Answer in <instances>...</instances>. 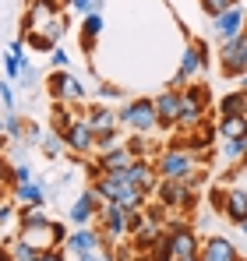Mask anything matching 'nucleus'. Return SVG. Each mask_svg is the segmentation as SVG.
Returning <instances> with one entry per match:
<instances>
[{"label": "nucleus", "mask_w": 247, "mask_h": 261, "mask_svg": "<svg viewBox=\"0 0 247 261\" xmlns=\"http://www.w3.org/2000/svg\"><path fill=\"white\" fill-rule=\"evenodd\" d=\"M117 124H120V130H127V134H152V130L159 127V120H156V102H152L149 95L131 99L124 110H117Z\"/></svg>", "instance_id": "f257e3e1"}, {"label": "nucleus", "mask_w": 247, "mask_h": 261, "mask_svg": "<svg viewBox=\"0 0 247 261\" xmlns=\"http://www.w3.org/2000/svg\"><path fill=\"white\" fill-rule=\"evenodd\" d=\"M152 198L163 205L166 212H187V216H191V212L198 208V191L187 187L184 180H163V176H159Z\"/></svg>", "instance_id": "f03ea898"}, {"label": "nucleus", "mask_w": 247, "mask_h": 261, "mask_svg": "<svg viewBox=\"0 0 247 261\" xmlns=\"http://www.w3.org/2000/svg\"><path fill=\"white\" fill-rule=\"evenodd\" d=\"M205 67H208V43H202V39H198V43H187V49L180 53V67H177V74L169 78L166 88H177V92L187 88Z\"/></svg>", "instance_id": "7ed1b4c3"}, {"label": "nucleus", "mask_w": 247, "mask_h": 261, "mask_svg": "<svg viewBox=\"0 0 247 261\" xmlns=\"http://www.w3.org/2000/svg\"><path fill=\"white\" fill-rule=\"evenodd\" d=\"M152 166H156V173L163 180H184L191 170H198V163H194V155L187 148H163V152H156Z\"/></svg>", "instance_id": "20e7f679"}, {"label": "nucleus", "mask_w": 247, "mask_h": 261, "mask_svg": "<svg viewBox=\"0 0 247 261\" xmlns=\"http://www.w3.org/2000/svg\"><path fill=\"white\" fill-rule=\"evenodd\" d=\"M219 71H223V78H240L247 71V32L219 43Z\"/></svg>", "instance_id": "39448f33"}, {"label": "nucleus", "mask_w": 247, "mask_h": 261, "mask_svg": "<svg viewBox=\"0 0 247 261\" xmlns=\"http://www.w3.org/2000/svg\"><path fill=\"white\" fill-rule=\"evenodd\" d=\"M46 92H50L53 102H85L82 78L71 74V71H53V74L46 78Z\"/></svg>", "instance_id": "423d86ee"}, {"label": "nucleus", "mask_w": 247, "mask_h": 261, "mask_svg": "<svg viewBox=\"0 0 247 261\" xmlns=\"http://www.w3.org/2000/svg\"><path fill=\"white\" fill-rule=\"evenodd\" d=\"M60 141H64V152H67V155H92V152H95V134L85 124V117L75 120L71 127L64 130Z\"/></svg>", "instance_id": "0eeeda50"}, {"label": "nucleus", "mask_w": 247, "mask_h": 261, "mask_svg": "<svg viewBox=\"0 0 247 261\" xmlns=\"http://www.w3.org/2000/svg\"><path fill=\"white\" fill-rule=\"evenodd\" d=\"M95 222H99V233L106 237V244H117L127 237V208H120V205H103Z\"/></svg>", "instance_id": "6e6552de"}, {"label": "nucleus", "mask_w": 247, "mask_h": 261, "mask_svg": "<svg viewBox=\"0 0 247 261\" xmlns=\"http://www.w3.org/2000/svg\"><path fill=\"white\" fill-rule=\"evenodd\" d=\"M99 212H103V198H99L92 187L82 191V194L71 201V208H67V216H71V222H75V229H78V226H92Z\"/></svg>", "instance_id": "1a4fd4ad"}, {"label": "nucleus", "mask_w": 247, "mask_h": 261, "mask_svg": "<svg viewBox=\"0 0 247 261\" xmlns=\"http://www.w3.org/2000/svg\"><path fill=\"white\" fill-rule=\"evenodd\" d=\"M205 102L198 95H191L187 88H180V102H177V130H191L205 120Z\"/></svg>", "instance_id": "9d476101"}, {"label": "nucleus", "mask_w": 247, "mask_h": 261, "mask_svg": "<svg viewBox=\"0 0 247 261\" xmlns=\"http://www.w3.org/2000/svg\"><path fill=\"white\" fill-rule=\"evenodd\" d=\"M60 14V0H29V11L21 18V36L25 32H39L50 18Z\"/></svg>", "instance_id": "9b49d317"}, {"label": "nucleus", "mask_w": 247, "mask_h": 261, "mask_svg": "<svg viewBox=\"0 0 247 261\" xmlns=\"http://www.w3.org/2000/svg\"><path fill=\"white\" fill-rule=\"evenodd\" d=\"M212 21H215V36H219V43H226V39H237V36L244 32V25H247V11L240 7V4H233L230 11L215 14Z\"/></svg>", "instance_id": "f8f14e48"}, {"label": "nucleus", "mask_w": 247, "mask_h": 261, "mask_svg": "<svg viewBox=\"0 0 247 261\" xmlns=\"http://www.w3.org/2000/svg\"><path fill=\"white\" fill-rule=\"evenodd\" d=\"M95 247H110L106 237H103L95 226H78V229L67 233V240H64V251H71V254H85V251H95Z\"/></svg>", "instance_id": "ddd939ff"}, {"label": "nucleus", "mask_w": 247, "mask_h": 261, "mask_svg": "<svg viewBox=\"0 0 247 261\" xmlns=\"http://www.w3.org/2000/svg\"><path fill=\"white\" fill-rule=\"evenodd\" d=\"M198 258L202 261H240V251L226 237H205L202 247H198Z\"/></svg>", "instance_id": "4468645a"}, {"label": "nucleus", "mask_w": 247, "mask_h": 261, "mask_svg": "<svg viewBox=\"0 0 247 261\" xmlns=\"http://www.w3.org/2000/svg\"><path fill=\"white\" fill-rule=\"evenodd\" d=\"M152 102H156V120H159V127L173 130L177 127V102H180V92H177V88H166Z\"/></svg>", "instance_id": "2eb2a0df"}, {"label": "nucleus", "mask_w": 247, "mask_h": 261, "mask_svg": "<svg viewBox=\"0 0 247 261\" xmlns=\"http://www.w3.org/2000/svg\"><path fill=\"white\" fill-rule=\"evenodd\" d=\"M85 124L92 127V134H99V130H113V127H120V124H117V110H113V106H106V102L85 106Z\"/></svg>", "instance_id": "dca6fc26"}, {"label": "nucleus", "mask_w": 247, "mask_h": 261, "mask_svg": "<svg viewBox=\"0 0 247 261\" xmlns=\"http://www.w3.org/2000/svg\"><path fill=\"white\" fill-rule=\"evenodd\" d=\"M29 247H36V251H50V247H60L57 244V237H53V219H46L39 226H29V229H21L18 233Z\"/></svg>", "instance_id": "f3484780"}, {"label": "nucleus", "mask_w": 247, "mask_h": 261, "mask_svg": "<svg viewBox=\"0 0 247 261\" xmlns=\"http://www.w3.org/2000/svg\"><path fill=\"white\" fill-rule=\"evenodd\" d=\"M169 247H173V261L191 258V254H198V247H202V237H198L191 226H184V229L169 233Z\"/></svg>", "instance_id": "a211bd4d"}, {"label": "nucleus", "mask_w": 247, "mask_h": 261, "mask_svg": "<svg viewBox=\"0 0 247 261\" xmlns=\"http://www.w3.org/2000/svg\"><path fill=\"white\" fill-rule=\"evenodd\" d=\"M103 29H106V18H103V11H92V14H85V21H82V49H85V53H95V43L103 39Z\"/></svg>", "instance_id": "6ab92c4d"}, {"label": "nucleus", "mask_w": 247, "mask_h": 261, "mask_svg": "<svg viewBox=\"0 0 247 261\" xmlns=\"http://www.w3.org/2000/svg\"><path fill=\"white\" fill-rule=\"evenodd\" d=\"M163 233H166L163 222H149V219H145V222H141V226H138L127 240H131V247H134V251H141V254H145V251H149V247H152Z\"/></svg>", "instance_id": "aec40b11"}, {"label": "nucleus", "mask_w": 247, "mask_h": 261, "mask_svg": "<svg viewBox=\"0 0 247 261\" xmlns=\"http://www.w3.org/2000/svg\"><path fill=\"white\" fill-rule=\"evenodd\" d=\"M223 216L230 219L233 226L247 219V187H233L226 191V205H223Z\"/></svg>", "instance_id": "412c9836"}, {"label": "nucleus", "mask_w": 247, "mask_h": 261, "mask_svg": "<svg viewBox=\"0 0 247 261\" xmlns=\"http://www.w3.org/2000/svg\"><path fill=\"white\" fill-rule=\"evenodd\" d=\"M247 117V88H233L219 99V117Z\"/></svg>", "instance_id": "4be33fe9"}, {"label": "nucleus", "mask_w": 247, "mask_h": 261, "mask_svg": "<svg viewBox=\"0 0 247 261\" xmlns=\"http://www.w3.org/2000/svg\"><path fill=\"white\" fill-rule=\"evenodd\" d=\"M127 163H131V152H127L124 145H117V148H110V152H99V155H95L99 173H113V170H120V166H127Z\"/></svg>", "instance_id": "5701e85b"}, {"label": "nucleus", "mask_w": 247, "mask_h": 261, "mask_svg": "<svg viewBox=\"0 0 247 261\" xmlns=\"http://www.w3.org/2000/svg\"><path fill=\"white\" fill-rule=\"evenodd\" d=\"M124 148L131 152V159H156V152H159L149 134H127L124 138Z\"/></svg>", "instance_id": "b1692460"}, {"label": "nucleus", "mask_w": 247, "mask_h": 261, "mask_svg": "<svg viewBox=\"0 0 247 261\" xmlns=\"http://www.w3.org/2000/svg\"><path fill=\"white\" fill-rule=\"evenodd\" d=\"M215 134L223 138V141H230V138H247V117H219V124H215Z\"/></svg>", "instance_id": "393cba45"}, {"label": "nucleus", "mask_w": 247, "mask_h": 261, "mask_svg": "<svg viewBox=\"0 0 247 261\" xmlns=\"http://www.w3.org/2000/svg\"><path fill=\"white\" fill-rule=\"evenodd\" d=\"M46 201H39V205H25V208H18V233L21 229H29V226H39V222H46Z\"/></svg>", "instance_id": "a878e982"}, {"label": "nucleus", "mask_w": 247, "mask_h": 261, "mask_svg": "<svg viewBox=\"0 0 247 261\" xmlns=\"http://www.w3.org/2000/svg\"><path fill=\"white\" fill-rule=\"evenodd\" d=\"M244 152H247V138H230V141L219 145V155H223L226 163H240Z\"/></svg>", "instance_id": "bb28decb"}, {"label": "nucleus", "mask_w": 247, "mask_h": 261, "mask_svg": "<svg viewBox=\"0 0 247 261\" xmlns=\"http://www.w3.org/2000/svg\"><path fill=\"white\" fill-rule=\"evenodd\" d=\"M117 145H124V130L120 127L99 130V134H95V155H99V152H110V148H117Z\"/></svg>", "instance_id": "cd10ccee"}, {"label": "nucleus", "mask_w": 247, "mask_h": 261, "mask_svg": "<svg viewBox=\"0 0 247 261\" xmlns=\"http://www.w3.org/2000/svg\"><path fill=\"white\" fill-rule=\"evenodd\" d=\"M39 32H46V39H53V43L60 46V39H64V36H67V18H64V11H60V14H57V18H50V21H46V25H42Z\"/></svg>", "instance_id": "c85d7f7f"}, {"label": "nucleus", "mask_w": 247, "mask_h": 261, "mask_svg": "<svg viewBox=\"0 0 247 261\" xmlns=\"http://www.w3.org/2000/svg\"><path fill=\"white\" fill-rule=\"evenodd\" d=\"M14 82H18V88H25V92H36V88L42 85V71H39V67H32V64H25L21 74H18Z\"/></svg>", "instance_id": "c756f323"}, {"label": "nucleus", "mask_w": 247, "mask_h": 261, "mask_svg": "<svg viewBox=\"0 0 247 261\" xmlns=\"http://www.w3.org/2000/svg\"><path fill=\"white\" fill-rule=\"evenodd\" d=\"M4 134H7L11 141H21V134H25V120H21L14 110H7V113H4Z\"/></svg>", "instance_id": "7c9ffc66"}, {"label": "nucleus", "mask_w": 247, "mask_h": 261, "mask_svg": "<svg viewBox=\"0 0 247 261\" xmlns=\"http://www.w3.org/2000/svg\"><path fill=\"white\" fill-rule=\"evenodd\" d=\"M145 254H149L152 261H173V247H169V233H163V237H159V240H156V244H152V247H149Z\"/></svg>", "instance_id": "2f4dec72"}, {"label": "nucleus", "mask_w": 247, "mask_h": 261, "mask_svg": "<svg viewBox=\"0 0 247 261\" xmlns=\"http://www.w3.org/2000/svg\"><path fill=\"white\" fill-rule=\"evenodd\" d=\"M21 39H25V46H32L36 53H46V57H50V49L57 46L53 39H46V32H25Z\"/></svg>", "instance_id": "473e14b6"}, {"label": "nucleus", "mask_w": 247, "mask_h": 261, "mask_svg": "<svg viewBox=\"0 0 247 261\" xmlns=\"http://www.w3.org/2000/svg\"><path fill=\"white\" fill-rule=\"evenodd\" d=\"M39 148H42V155H46V159H57V155H64V141H60V134H42Z\"/></svg>", "instance_id": "72a5a7b5"}, {"label": "nucleus", "mask_w": 247, "mask_h": 261, "mask_svg": "<svg viewBox=\"0 0 247 261\" xmlns=\"http://www.w3.org/2000/svg\"><path fill=\"white\" fill-rule=\"evenodd\" d=\"M25 64H29V57H25V53H7V57H4V71H7V78L14 82V78L21 74V67H25Z\"/></svg>", "instance_id": "f704fd0d"}, {"label": "nucleus", "mask_w": 247, "mask_h": 261, "mask_svg": "<svg viewBox=\"0 0 247 261\" xmlns=\"http://www.w3.org/2000/svg\"><path fill=\"white\" fill-rule=\"evenodd\" d=\"M36 254H39V251H36V247H29L21 237L11 244V258H14V261H36Z\"/></svg>", "instance_id": "c9c22d12"}, {"label": "nucleus", "mask_w": 247, "mask_h": 261, "mask_svg": "<svg viewBox=\"0 0 247 261\" xmlns=\"http://www.w3.org/2000/svg\"><path fill=\"white\" fill-rule=\"evenodd\" d=\"M233 4H240V0H202V11H205L208 18H215V14H223V11H230Z\"/></svg>", "instance_id": "e433bc0d"}, {"label": "nucleus", "mask_w": 247, "mask_h": 261, "mask_svg": "<svg viewBox=\"0 0 247 261\" xmlns=\"http://www.w3.org/2000/svg\"><path fill=\"white\" fill-rule=\"evenodd\" d=\"M11 176H14V184H29V180H36L32 176V166L21 159V163H11Z\"/></svg>", "instance_id": "4c0bfd02"}, {"label": "nucleus", "mask_w": 247, "mask_h": 261, "mask_svg": "<svg viewBox=\"0 0 247 261\" xmlns=\"http://www.w3.org/2000/svg\"><path fill=\"white\" fill-rule=\"evenodd\" d=\"M223 205H226V191H223V187H212V191H208V208H212L215 216H223Z\"/></svg>", "instance_id": "58836bf2"}, {"label": "nucleus", "mask_w": 247, "mask_h": 261, "mask_svg": "<svg viewBox=\"0 0 247 261\" xmlns=\"http://www.w3.org/2000/svg\"><path fill=\"white\" fill-rule=\"evenodd\" d=\"M11 187H14V176H11V163H7V159L0 155V194H7Z\"/></svg>", "instance_id": "ea45409f"}, {"label": "nucleus", "mask_w": 247, "mask_h": 261, "mask_svg": "<svg viewBox=\"0 0 247 261\" xmlns=\"http://www.w3.org/2000/svg\"><path fill=\"white\" fill-rule=\"evenodd\" d=\"M50 64H53L57 71H67V67H71V57H67L60 46H53V49H50Z\"/></svg>", "instance_id": "a19ab883"}, {"label": "nucleus", "mask_w": 247, "mask_h": 261, "mask_svg": "<svg viewBox=\"0 0 247 261\" xmlns=\"http://www.w3.org/2000/svg\"><path fill=\"white\" fill-rule=\"evenodd\" d=\"M21 141H25V145H39V141H42V127H39V124H32V120H25V134H21Z\"/></svg>", "instance_id": "79ce46f5"}, {"label": "nucleus", "mask_w": 247, "mask_h": 261, "mask_svg": "<svg viewBox=\"0 0 247 261\" xmlns=\"http://www.w3.org/2000/svg\"><path fill=\"white\" fill-rule=\"evenodd\" d=\"M14 82H11V78H4V82H0V102H4V110H14Z\"/></svg>", "instance_id": "37998d69"}, {"label": "nucleus", "mask_w": 247, "mask_h": 261, "mask_svg": "<svg viewBox=\"0 0 247 261\" xmlns=\"http://www.w3.org/2000/svg\"><path fill=\"white\" fill-rule=\"evenodd\" d=\"M78 261H113V258H110V247H95V251L78 254Z\"/></svg>", "instance_id": "c03bdc74"}, {"label": "nucleus", "mask_w": 247, "mask_h": 261, "mask_svg": "<svg viewBox=\"0 0 247 261\" xmlns=\"http://www.w3.org/2000/svg\"><path fill=\"white\" fill-rule=\"evenodd\" d=\"M14 208H18L14 201H0V226H11L14 222Z\"/></svg>", "instance_id": "a18cd8bd"}, {"label": "nucleus", "mask_w": 247, "mask_h": 261, "mask_svg": "<svg viewBox=\"0 0 247 261\" xmlns=\"http://www.w3.org/2000/svg\"><path fill=\"white\" fill-rule=\"evenodd\" d=\"M78 14H92V11H99V0H67Z\"/></svg>", "instance_id": "49530a36"}, {"label": "nucleus", "mask_w": 247, "mask_h": 261, "mask_svg": "<svg viewBox=\"0 0 247 261\" xmlns=\"http://www.w3.org/2000/svg\"><path fill=\"white\" fill-rule=\"evenodd\" d=\"M36 261H67V258H64V247H50V251H39Z\"/></svg>", "instance_id": "de8ad7c7"}, {"label": "nucleus", "mask_w": 247, "mask_h": 261, "mask_svg": "<svg viewBox=\"0 0 247 261\" xmlns=\"http://www.w3.org/2000/svg\"><path fill=\"white\" fill-rule=\"evenodd\" d=\"M124 92L117 85H99V102H103V99H120Z\"/></svg>", "instance_id": "09e8293b"}, {"label": "nucleus", "mask_w": 247, "mask_h": 261, "mask_svg": "<svg viewBox=\"0 0 247 261\" xmlns=\"http://www.w3.org/2000/svg\"><path fill=\"white\" fill-rule=\"evenodd\" d=\"M53 237H57V244L64 247V240H67V226H64V222H57V219H53Z\"/></svg>", "instance_id": "8fccbe9b"}, {"label": "nucleus", "mask_w": 247, "mask_h": 261, "mask_svg": "<svg viewBox=\"0 0 247 261\" xmlns=\"http://www.w3.org/2000/svg\"><path fill=\"white\" fill-rule=\"evenodd\" d=\"M187 92H191V95H198V99H202L205 106H208V99H212V95H208V88H205V85H187Z\"/></svg>", "instance_id": "3c124183"}, {"label": "nucleus", "mask_w": 247, "mask_h": 261, "mask_svg": "<svg viewBox=\"0 0 247 261\" xmlns=\"http://www.w3.org/2000/svg\"><path fill=\"white\" fill-rule=\"evenodd\" d=\"M7 53H25V39H14V43L7 46Z\"/></svg>", "instance_id": "603ef678"}, {"label": "nucleus", "mask_w": 247, "mask_h": 261, "mask_svg": "<svg viewBox=\"0 0 247 261\" xmlns=\"http://www.w3.org/2000/svg\"><path fill=\"white\" fill-rule=\"evenodd\" d=\"M7 145H11V138H7V134H0V155L7 152Z\"/></svg>", "instance_id": "864d4df0"}, {"label": "nucleus", "mask_w": 247, "mask_h": 261, "mask_svg": "<svg viewBox=\"0 0 247 261\" xmlns=\"http://www.w3.org/2000/svg\"><path fill=\"white\" fill-rule=\"evenodd\" d=\"M0 261H14L11 258V247H0Z\"/></svg>", "instance_id": "5fc2aeb1"}, {"label": "nucleus", "mask_w": 247, "mask_h": 261, "mask_svg": "<svg viewBox=\"0 0 247 261\" xmlns=\"http://www.w3.org/2000/svg\"><path fill=\"white\" fill-rule=\"evenodd\" d=\"M131 261H152V258H149V254H141V251H138V254H134V258H131Z\"/></svg>", "instance_id": "6e6d98bb"}, {"label": "nucleus", "mask_w": 247, "mask_h": 261, "mask_svg": "<svg viewBox=\"0 0 247 261\" xmlns=\"http://www.w3.org/2000/svg\"><path fill=\"white\" fill-rule=\"evenodd\" d=\"M237 229H240V233L247 237V219H244V222H237Z\"/></svg>", "instance_id": "4d7b16f0"}, {"label": "nucleus", "mask_w": 247, "mask_h": 261, "mask_svg": "<svg viewBox=\"0 0 247 261\" xmlns=\"http://www.w3.org/2000/svg\"><path fill=\"white\" fill-rule=\"evenodd\" d=\"M237 82H240V88H247V71L240 74V78H237Z\"/></svg>", "instance_id": "13d9d810"}, {"label": "nucleus", "mask_w": 247, "mask_h": 261, "mask_svg": "<svg viewBox=\"0 0 247 261\" xmlns=\"http://www.w3.org/2000/svg\"><path fill=\"white\" fill-rule=\"evenodd\" d=\"M240 170H247V152H244V155H240Z\"/></svg>", "instance_id": "bf43d9fd"}, {"label": "nucleus", "mask_w": 247, "mask_h": 261, "mask_svg": "<svg viewBox=\"0 0 247 261\" xmlns=\"http://www.w3.org/2000/svg\"><path fill=\"white\" fill-rule=\"evenodd\" d=\"M180 261H202V258H198V254H191V258H180Z\"/></svg>", "instance_id": "052dcab7"}, {"label": "nucleus", "mask_w": 247, "mask_h": 261, "mask_svg": "<svg viewBox=\"0 0 247 261\" xmlns=\"http://www.w3.org/2000/svg\"><path fill=\"white\" fill-rule=\"evenodd\" d=\"M0 134H4V117H0Z\"/></svg>", "instance_id": "680f3d73"}, {"label": "nucleus", "mask_w": 247, "mask_h": 261, "mask_svg": "<svg viewBox=\"0 0 247 261\" xmlns=\"http://www.w3.org/2000/svg\"><path fill=\"white\" fill-rule=\"evenodd\" d=\"M244 32H247V25H244Z\"/></svg>", "instance_id": "e2e57ef3"}, {"label": "nucleus", "mask_w": 247, "mask_h": 261, "mask_svg": "<svg viewBox=\"0 0 247 261\" xmlns=\"http://www.w3.org/2000/svg\"><path fill=\"white\" fill-rule=\"evenodd\" d=\"M240 261H244V258H240Z\"/></svg>", "instance_id": "0e129e2a"}]
</instances>
